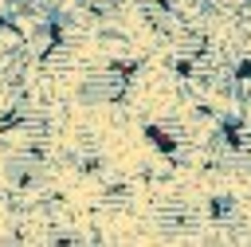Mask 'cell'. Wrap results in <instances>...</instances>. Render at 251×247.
<instances>
[{
	"mask_svg": "<svg viewBox=\"0 0 251 247\" xmlns=\"http://www.w3.org/2000/svg\"><path fill=\"white\" fill-rule=\"evenodd\" d=\"M133 67H137L133 59H118V63H106V67H90V71L78 78V102H86V106L122 102L126 90H129Z\"/></svg>",
	"mask_w": 251,
	"mask_h": 247,
	"instance_id": "obj_1",
	"label": "cell"
}]
</instances>
